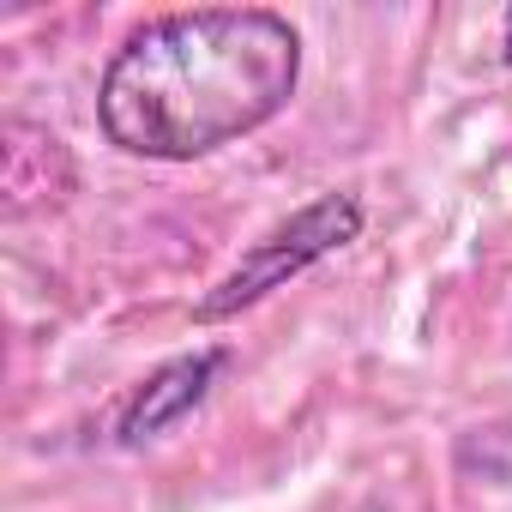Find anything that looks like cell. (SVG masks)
Masks as SVG:
<instances>
[{
    "label": "cell",
    "instance_id": "1",
    "mask_svg": "<svg viewBox=\"0 0 512 512\" xmlns=\"http://www.w3.org/2000/svg\"><path fill=\"white\" fill-rule=\"evenodd\" d=\"M302 85V31L272 7L157 13L109 55L97 127L145 163H193L290 109Z\"/></svg>",
    "mask_w": 512,
    "mask_h": 512
},
{
    "label": "cell",
    "instance_id": "2",
    "mask_svg": "<svg viewBox=\"0 0 512 512\" xmlns=\"http://www.w3.org/2000/svg\"><path fill=\"white\" fill-rule=\"evenodd\" d=\"M362 223H368V205L356 193H320L308 199L302 211H290L284 223H272L260 241H253L241 260L193 302V320L199 326H223L247 308H260L272 290H284L290 278L314 272L320 260L344 253L350 241H362Z\"/></svg>",
    "mask_w": 512,
    "mask_h": 512
},
{
    "label": "cell",
    "instance_id": "3",
    "mask_svg": "<svg viewBox=\"0 0 512 512\" xmlns=\"http://www.w3.org/2000/svg\"><path fill=\"white\" fill-rule=\"evenodd\" d=\"M229 362H235L229 344H205V350H187V356H169L163 368H151V374L127 392V404H121V416H115V446L139 452V446L163 440L175 422H187V416L211 398V386H217V374H223Z\"/></svg>",
    "mask_w": 512,
    "mask_h": 512
},
{
    "label": "cell",
    "instance_id": "4",
    "mask_svg": "<svg viewBox=\"0 0 512 512\" xmlns=\"http://www.w3.org/2000/svg\"><path fill=\"white\" fill-rule=\"evenodd\" d=\"M452 458H458L464 476H482V482L506 488L512 482V422H488V428L458 434V452Z\"/></svg>",
    "mask_w": 512,
    "mask_h": 512
},
{
    "label": "cell",
    "instance_id": "5",
    "mask_svg": "<svg viewBox=\"0 0 512 512\" xmlns=\"http://www.w3.org/2000/svg\"><path fill=\"white\" fill-rule=\"evenodd\" d=\"M500 67H512V7H506V25H500Z\"/></svg>",
    "mask_w": 512,
    "mask_h": 512
}]
</instances>
